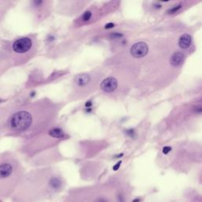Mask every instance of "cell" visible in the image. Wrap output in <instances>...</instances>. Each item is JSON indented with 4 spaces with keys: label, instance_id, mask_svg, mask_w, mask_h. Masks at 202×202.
Listing matches in <instances>:
<instances>
[{
    "label": "cell",
    "instance_id": "5bb4252c",
    "mask_svg": "<svg viewBox=\"0 0 202 202\" xmlns=\"http://www.w3.org/2000/svg\"><path fill=\"white\" fill-rule=\"evenodd\" d=\"M121 163H122V162H121V161H119V162H118V163H117V164H116V165H115V167H113V169H114L115 171H117V170H118V169L119 168V167H120Z\"/></svg>",
    "mask_w": 202,
    "mask_h": 202
},
{
    "label": "cell",
    "instance_id": "6da1fadb",
    "mask_svg": "<svg viewBox=\"0 0 202 202\" xmlns=\"http://www.w3.org/2000/svg\"><path fill=\"white\" fill-rule=\"evenodd\" d=\"M32 123V116L27 111H19L14 114L10 118V126L16 130H25Z\"/></svg>",
    "mask_w": 202,
    "mask_h": 202
},
{
    "label": "cell",
    "instance_id": "e0dca14e",
    "mask_svg": "<svg viewBox=\"0 0 202 202\" xmlns=\"http://www.w3.org/2000/svg\"><path fill=\"white\" fill-rule=\"evenodd\" d=\"M91 105H92V103H91V102H89V103H87V104H85V106H86V107H90Z\"/></svg>",
    "mask_w": 202,
    "mask_h": 202
},
{
    "label": "cell",
    "instance_id": "ba28073f",
    "mask_svg": "<svg viewBox=\"0 0 202 202\" xmlns=\"http://www.w3.org/2000/svg\"><path fill=\"white\" fill-rule=\"evenodd\" d=\"M75 81L79 86H84L90 82V77L87 74H81L76 77Z\"/></svg>",
    "mask_w": 202,
    "mask_h": 202
},
{
    "label": "cell",
    "instance_id": "9a60e30c",
    "mask_svg": "<svg viewBox=\"0 0 202 202\" xmlns=\"http://www.w3.org/2000/svg\"><path fill=\"white\" fill-rule=\"evenodd\" d=\"M114 26H115V25H114V24H112V23H109V24H107V25H105V28H113Z\"/></svg>",
    "mask_w": 202,
    "mask_h": 202
},
{
    "label": "cell",
    "instance_id": "7a4b0ae2",
    "mask_svg": "<svg viewBox=\"0 0 202 202\" xmlns=\"http://www.w3.org/2000/svg\"><path fill=\"white\" fill-rule=\"evenodd\" d=\"M32 47V40L28 37H23L16 40L13 44V49L17 53H25Z\"/></svg>",
    "mask_w": 202,
    "mask_h": 202
},
{
    "label": "cell",
    "instance_id": "3957f363",
    "mask_svg": "<svg viewBox=\"0 0 202 202\" xmlns=\"http://www.w3.org/2000/svg\"><path fill=\"white\" fill-rule=\"evenodd\" d=\"M149 52V47L144 42H139L132 46L130 49V53L135 58H142L145 56Z\"/></svg>",
    "mask_w": 202,
    "mask_h": 202
},
{
    "label": "cell",
    "instance_id": "30bf717a",
    "mask_svg": "<svg viewBox=\"0 0 202 202\" xmlns=\"http://www.w3.org/2000/svg\"><path fill=\"white\" fill-rule=\"evenodd\" d=\"M181 8H182V5L179 4V5H178V6H174V7H172L171 9H170L168 11H167V13H169V14H174V13H177V12Z\"/></svg>",
    "mask_w": 202,
    "mask_h": 202
},
{
    "label": "cell",
    "instance_id": "52a82bcc",
    "mask_svg": "<svg viewBox=\"0 0 202 202\" xmlns=\"http://www.w3.org/2000/svg\"><path fill=\"white\" fill-rule=\"evenodd\" d=\"M192 43V38L189 34H183L178 40V45L183 49H187L190 48Z\"/></svg>",
    "mask_w": 202,
    "mask_h": 202
},
{
    "label": "cell",
    "instance_id": "ac0fdd59",
    "mask_svg": "<svg viewBox=\"0 0 202 202\" xmlns=\"http://www.w3.org/2000/svg\"><path fill=\"white\" fill-rule=\"evenodd\" d=\"M140 201V199H137V200H134V201H133V202H138Z\"/></svg>",
    "mask_w": 202,
    "mask_h": 202
},
{
    "label": "cell",
    "instance_id": "277c9868",
    "mask_svg": "<svg viewBox=\"0 0 202 202\" xmlns=\"http://www.w3.org/2000/svg\"><path fill=\"white\" fill-rule=\"evenodd\" d=\"M117 87H118V82L115 77H107L101 83V89L107 93L115 91Z\"/></svg>",
    "mask_w": 202,
    "mask_h": 202
},
{
    "label": "cell",
    "instance_id": "7c38bea8",
    "mask_svg": "<svg viewBox=\"0 0 202 202\" xmlns=\"http://www.w3.org/2000/svg\"><path fill=\"white\" fill-rule=\"evenodd\" d=\"M171 151V148L170 146H166L163 149V154H168L169 152Z\"/></svg>",
    "mask_w": 202,
    "mask_h": 202
},
{
    "label": "cell",
    "instance_id": "5b68a950",
    "mask_svg": "<svg viewBox=\"0 0 202 202\" xmlns=\"http://www.w3.org/2000/svg\"><path fill=\"white\" fill-rule=\"evenodd\" d=\"M14 167L10 163H3L0 164V180H6L12 176Z\"/></svg>",
    "mask_w": 202,
    "mask_h": 202
},
{
    "label": "cell",
    "instance_id": "4fadbf2b",
    "mask_svg": "<svg viewBox=\"0 0 202 202\" xmlns=\"http://www.w3.org/2000/svg\"><path fill=\"white\" fill-rule=\"evenodd\" d=\"M111 37L113 38H117V39H119V38H122V35L120 33H114L111 35Z\"/></svg>",
    "mask_w": 202,
    "mask_h": 202
},
{
    "label": "cell",
    "instance_id": "8fae6325",
    "mask_svg": "<svg viewBox=\"0 0 202 202\" xmlns=\"http://www.w3.org/2000/svg\"><path fill=\"white\" fill-rule=\"evenodd\" d=\"M91 16H92V13H91L90 11H87V12H85V13L82 15V18L83 21H88V20L90 19Z\"/></svg>",
    "mask_w": 202,
    "mask_h": 202
},
{
    "label": "cell",
    "instance_id": "9c48e42d",
    "mask_svg": "<svg viewBox=\"0 0 202 202\" xmlns=\"http://www.w3.org/2000/svg\"><path fill=\"white\" fill-rule=\"evenodd\" d=\"M49 134H50V136H52L53 138H60L63 136V132H62L61 129H59V128H55V129H51Z\"/></svg>",
    "mask_w": 202,
    "mask_h": 202
},
{
    "label": "cell",
    "instance_id": "2e32d148",
    "mask_svg": "<svg viewBox=\"0 0 202 202\" xmlns=\"http://www.w3.org/2000/svg\"><path fill=\"white\" fill-rule=\"evenodd\" d=\"M195 111L196 112H202V107H195Z\"/></svg>",
    "mask_w": 202,
    "mask_h": 202
},
{
    "label": "cell",
    "instance_id": "8992f818",
    "mask_svg": "<svg viewBox=\"0 0 202 202\" xmlns=\"http://www.w3.org/2000/svg\"><path fill=\"white\" fill-rule=\"evenodd\" d=\"M183 60H184V55L182 52L177 51V52H174L171 56V64L174 67H177V66H179L180 65H182Z\"/></svg>",
    "mask_w": 202,
    "mask_h": 202
}]
</instances>
